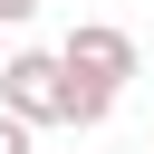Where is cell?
I'll return each instance as SVG.
<instances>
[{
	"label": "cell",
	"mask_w": 154,
	"mask_h": 154,
	"mask_svg": "<svg viewBox=\"0 0 154 154\" xmlns=\"http://www.w3.org/2000/svg\"><path fill=\"white\" fill-rule=\"evenodd\" d=\"M0 58H10V29H0Z\"/></svg>",
	"instance_id": "obj_5"
},
{
	"label": "cell",
	"mask_w": 154,
	"mask_h": 154,
	"mask_svg": "<svg viewBox=\"0 0 154 154\" xmlns=\"http://www.w3.org/2000/svg\"><path fill=\"white\" fill-rule=\"evenodd\" d=\"M0 106L29 116L38 135L67 125V58H58V48H10V58H0Z\"/></svg>",
	"instance_id": "obj_1"
},
{
	"label": "cell",
	"mask_w": 154,
	"mask_h": 154,
	"mask_svg": "<svg viewBox=\"0 0 154 154\" xmlns=\"http://www.w3.org/2000/svg\"><path fill=\"white\" fill-rule=\"evenodd\" d=\"M38 154H48V144H38Z\"/></svg>",
	"instance_id": "obj_6"
},
{
	"label": "cell",
	"mask_w": 154,
	"mask_h": 154,
	"mask_svg": "<svg viewBox=\"0 0 154 154\" xmlns=\"http://www.w3.org/2000/svg\"><path fill=\"white\" fill-rule=\"evenodd\" d=\"M19 19H38V0H0V29H19Z\"/></svg>",
	"instance_id": "obj_4"
},
{
	"label": "cell",
	"mask_w": 154,
	"mask_h": 154,
	"mask_svg": "<svg viewBox=\"0 0 154 154\" xmlns=\"http://www.w3.org/2000/svg\"><path fill=\"white\" fill-rule=\"evenodd\" d=\"M58 58H67L77 77H96V87H116V96H125V77L144 67V58H135V38H125L116 19H77V29L58 38Z\"/></svg>",
	"instance_id": "obj_2"
},
{
	"label": "cell",
	"mask_w": 154,
	"mask_h": 154,
	"mask_svg": "<svg viewBox=\"0 0 154 154\" xmlns=\"http://www.w3.org/2000/svg\"><path fill=\"white\" fill-rule=\"evenodd\" d=\"M0 154H38V125H29V116H10V106H0Z\"/></svg>",
	"instance_id": "obj_3"
}]
</instances>
